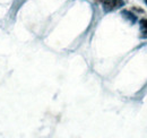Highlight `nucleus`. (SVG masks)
Returning <instances> with one entry per match:
<instances>
[{
	"label": "nucleus",
	"instance_id": "obj_1",
	"mask_svg": "<svg viewBox=\"0 0 147 138\" xmlns=\"http://www.w3.org/2000/svg\"><path fill=\"white\" fill-rule=\"evenodd\" d=\"M125 5L123 0H104L103 1V7L105 12H113L119 8H121Z\"/></svg>",
	"mask_w": 147,
	"mask_h": 138
},
{
	"label": "nucleus",
	"instance_id": "obj_2",
	"mask_svg": "<svg viewBox=\"0 0 147 138\" xmlns=\"http://www.w3.org/2000/svg\"><path fill=\"white\" fill-rule=\"evenodd\" d=\"M140 28H142V36L143 37H147V19L143 18L140 20Z\"/></svg>",
	"mask_w": 147,
	"mask_h": 138
},
{
	"label": "nucleus",
	"instance_id": "obj_3",
	"mask_svg": "<svg viewBox=\"0 0 147 138\" xmlns=\"http://www.w3.org/2000/svg\"><path fill=\"white\" fill-rule=\"evenodd\" d=\"M145 1H146V3H147V0H145Z\"/></svg>",
	"mask_w": 147,
	"mask_h": 138
}]
</instances>
